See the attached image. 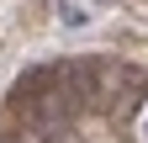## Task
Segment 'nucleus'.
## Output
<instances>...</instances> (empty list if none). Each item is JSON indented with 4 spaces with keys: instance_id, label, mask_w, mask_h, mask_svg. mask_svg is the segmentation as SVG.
I'll return each mask as SVG.
<instances>
[{
    "instance_id": "f257e3e1",
    "label": "nucleus",
    "mask_w": 148,
    "mask_h": 143,
    "mask_svg": "<svg viewBox=\"0 0 148 143\" xmlns=\"http://www.w3.org/2000/svg\"><path fill=\"white\" fill-rule=\"evenodd\" d=\"M143 138H148V111H143Z\"/></svg>"
}]
</instances>
